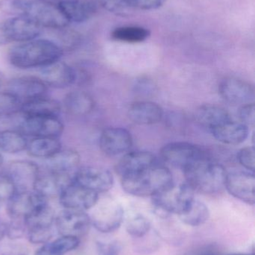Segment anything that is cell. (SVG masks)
I'll list each match as a JSON object with an SVG mask.
<instances>
[{"label":"cell","mask_w":255,"mask_h":255,"mask_svg":"<svg viewBox=\"0 0 255 255\" xmlns=\"http://www.w3.org/2000/svg\"><path fill=\"white\" fill-rule=\"evenodd\" d=\"M63 52L60 46L52 40L34 39L11 48L8 60L11 65L17 68H41L60 61Z\"/></svg>","instance_id":"6da1fadb"},{"label":"cell","mask_w":255,"mask_h":255,"mask_svg":"<svg viewBox=\"0 0 255 255\" xmlns=\"http://www.w3.org/2000/svg\"><path fill=\"white\" fill-rule=\"evenodd\" d=\"M173 184L172 172L166 166L156 164L121 178L124 191L138 197H152Z\"/></svg>","instance_id":"7a4b0ae2"},{"label":"cell","mask_w":255,"mask_h":255,"mask_svg":"<svg viewBox=\"0 0 255 255\" xmlns=\"http://www.w3.org/2000/svg\"><path fill=\"white\" fill-rule=\"evenodd\" d=\"M187 183L195 192L206 195L220 193L225 188L228 172L223 165L202 159L184 169Z\"/></svg>","instance_id":"3957f363"},{"label":"cell","mask_w":255,"mask_h":255,"mask_svg":"<svg viewBox=\"0 0 255 255\" xmlns=\"http://www.w3.org/2000/svg\"><path fill=\"white\" fill-rule=\"evenodd\" d=\"M194 193L187 182L178 184L173 182L151 198L156 209L162 214L180 216L190 208L195 199Z\"/></svg>","instance_id":"277c9868"},{"label":"cell","mask_w":255,"mask_h":255,"mask_svg":"<svg viewBox=\"0 0 255 255\" xmlns=\"http://www.w3.org/2000/svg\"><path fill=\"white\" fill-rule=\"evenodd\" d=\"M19 16L32 19L41 27L62 29L70 23L58 6L41 0H22Z\"/></svg>","instance_id":"5b68a950"},{"label":"cell","mask_w":255,"mask_h":255,"mask_svg":"<svg viewBox=\"0 0 255 255\" xmlns=\"http://www.w3.org/2000/svg\"><path fill=\"white\" fill-rule=\"evenodd\" d=\"M55 217L52 208L47 202L40 205L25 219L26 235L29 242L44 244L49 242L53 235L52 226Z\"/></svg>","instance_id":"8992f818"},{"label":"cell","mask_w":255,"mask_h":255,"mask_svg":"<svg viewBox=\"0 0 255 255\" xmlns=\"http://www.w3.org/2000/svg\"><path fill=\"white\" fill-rule=\"evenodd\" d=\"M160 153L165 161L183 170L208 157L201 147L187 142H169L162 148Z\"/></svg>","instance_id":"52a82bcc"},{"label":"cell","mask_w":255,"mask_h":255,"mask_svg":"<svg viewBox=\"0 0 255 255\" xmlns=\"http://www.w3.org/2000/svg\"><path fill=\"white\" fill-rule=\"evenodd\" d=\"M19 130L33 137L58 138L64 131V125L57 117L24 116Z\"/></svg>","instance_id":"ba28073f"},{"label":"cell","mask_w":255,"mask_h":255,"mask_svg":"<svg viewBox=\"0 0 255 255\" xmlns=\"http://www.w3.org/2000/svg\"><path fill=\"white\" fill-rule=\"evenodd\" d=\"M73 178L76 184L98 194L109 191L114 184L112 174L107 169L98 166L79 167L75 172Z\"/></svg>","instance_id":"9c48e42d"},{"label":"cell","mask_w":255,"mask_h":255,"mask_svg":"<svg viewBox=\"0 0 255 255\" xmlns=\"http://www.w3.org/2000/svg\"><path fill=\"white\" fill-rule=\"evenodd\" d=\"M57 231L61 236L80 238L88 233L91 226V219L85 211L65 209L55 220Z\"/></svg>","instance_id":"30bf717a"},{"label":"cell","mask_w":255,"mask_h":255,"mask_svg":"<svg viewBox=\"0 0 255 255\" xmlns=\"http://www.w3.org/2000/svg\"><path fill=\"white\" fill-rule=\"evenodd\" d=\"M47 200L33 190H15L7 201V212L11 220H25Z\"/></svg>","instance_id":"8fae6325"},{"label":"cell","mask_w":255,"mask_h":255,"mask_svg":"<svg viewBox=\"0 0 255 255\" xmlns=\"http://www.w3.org/2000/svg\"><path fill=\"white\" fill-rule=\"evenodd\" d=\"M60 204L65 209L85 211L95 207L98 202V193L88 190L74 181L70 183L61 192Z\"/></svg>","instance_id":"7c38bea8"},{"label":"cell","mask_w":255,"mask_h":255,"mask_svg":"<svg viewBox=\"0 0 255 255\" xmlns=\"http://www.w3.org/2000/svg\"><path fill=\"white\" fill-rule=\"evenodd\" d=\"M222 98L232 105H244L254 103V87L247 81L236 77H227L219 86Z\"/></svg>","instance_id":"4fadbf2b"},{"label":"cell","mask_w":255,"mask_h":255,"mask_svg":"<svg viewBox=\"0 0 255 255\" xmlns=\"http://www.w3.org/2000/svg\"><path fill=\"white\" fill-rule=\"evenodd\" d=\"M225 188L241 202L253 205L255 202L254 172H232L227 174Z\"/></svg>","instance_id":"5bb4252c"},{"label":"cell","mask_w":255,"mask_h":255,"mask_svg":"<svg viewBox=\"0 0 255 255\" xmlns=\"http://www.w3.org/2000/svg\"><path fill=\"white\" fill-rule=\"evenodd\" d=\"M101 151L110 157L126 154L133 145V137L127 129L108 128L102 131L99 140Z\"/></svg>","instance_id":"9a60e30c"},{"label":"cell","mask_w":255,"mask_h":255,"mask_svg":"<svg viewBox=\"0 0 255 255\" xmlns=\"http://www.w3.org/2000/svg\"><path fill=\"white\" fill-rule=\"evenodd\" d=\"M40 172L38 166L34 162L19 160L9 163L4 174L13 183L15 190H33Z\"/></svg>","instance_id":"2e32d148"},{"label":"cell","mask_w":255,"mask_h":255,"mask_svg":"<svg viewBox=\"0 0 255 255\" xmlns=\"http://www.w3.org/2000/svg\"><path fill=\"white\" fill-rule=\"evenodd\" d=\"M7 92L17 98L21 103L45 97L47 86L38 77L21 76L9 82Z\"/></svg>","instance_id":"e0dca14e"},{"label":"cell","mask_w":255,"mask_h":255,"mask_svg":"<svg viewBox=\"0 0 255 255\" xmlns=\"http://www.w3.org/2000/svg\"><path fill=\"white\" fill-rule=\"evenodd\" d=\"M6 37L10 42H25L34 40L41 33V28L37 22L25 16H14L2 24Z\"/></svg>","instance_id":"ac0fdd59"},{"label":"cell","mask_w":255,"mask_h":255,"mask_svg":"<svg viewBox=\"0 0 255 255\" xmlns=\"http://www.w3.org/2000/svg\"><path fill=\"white\" fill-rule=\"evenodd\" d=\"M40 79L46 86L63 89L76 83V69L62 61H55L40 68Z\"/></svg>","instance_id":"d6986e66"},{"label":"cell","mask_w":255,"mask_h":255,"mask_svg":"<svg viewBox=\"0 0 255 255\" xmlns=\"http://www.w3.org/2000/svg\"><path fill=\"white\" fill-rule=\"evenodd\" d=\"M73 178L69 174L52 171L46 170L43 173L40 172L33 187V191L46 200L49 198L59 196L64 189L73 182Z\"/></svg>","instance_id":"ffe728a7"},{"label":"cell","mask_w":255,"mask_h":255,"mask_svg":"<svg viewBox=\"0 0 255 255\" xmlns=\"http://www.w3.org/2000/svg\"><path fill=\"white\" fill-rule=\"evenodd\" d=\"M90 219L96 230L103 234L112 233L121 227L124 210L118 204L108 203L99 208Z\"/></svg>","instance_id":"44dd1931"},{"label":"cell","mask_w":255,"mask_h":255,"mask_svg":"<svg viewBox=\"0 0 255 255\" xmlns=\"http://www.w3.org/2000/svg\"><path fill=\"white\" fill-rule=\"evenodd\" d=\"M156 163L155 156L149 151H130L126 153L118 162L116 172L121 178H123L136 173Z\"/></svg>","instance_id":"7402d4cb"},{"label":"cell","mask_w":255,"mask_h":255,"mask_svg":"<svg viewBox=\"0 0 255 255\" xmlns=\"http://www.w3.org/2000/svg\"><path fill=\"white\" fill-rule=\"evenodd\" d=\"M57 6L70 22H85L97 10V4L88 0H61Z\"/></svg>","instance_id":"603a6c76"},{"label":"cell","mask_w":255,"mask_h":255,"mask_svg":"<svg viewBox=\"0 0 255 255\" xmlns=\"http://www.w3.org/2000/svg\"><path fill=\"white\" fill-rule=\"evenodd\" d=\"M128 117L139 125H152L161 121L163 110L157 103L140 101L133 103L128 109Z\"/></svg>","instance_id":"cb8c5ba5"},{"label":"cell","mask_w":255,"mask_h":255,"mask_svg":"<svg viewBox=\"0 0 255 255\" xmlns=\"http://www.w3.org/2000/svg\"><path fill=\"white\" fill-rule=\"evenodd\" d=\"M213 136L225 144L238 145L248 138L249 127L242 123L235 122L232 120L210 129Z\"/></svg>","instance_id":"d4e9b609"},{"label":"cell","mask_w":255,"mask_h":255,"mask_svg":"<svg viewBox=\"0 0 255 255\" xmlns=\"http://www.w3.org/2000/svg\"><path fill=\"white\" fill-rule=\"evenodd\" d=\"M80 163V155L73 149H60L46 158L47 170L59 173L70 174L76 172Z\"/></svg>","instance_id":"484cf974"},{"label":"cell","mask_w":255,"mask_h":255,"mask_svg":"<svg viewBox=\"0 0 255 255\" xmlns=\"http://www.w3.org/2000/svg\"><path fill=\"white\" fill-rule=\"evenodd\" d=\"M61 106L57 100L45 97L22 103L20 112L23 116H47L58 118Z\"/></svg>","instance_id":"4316f807"},{"label":"cell","mask_w":255,"mask_h":255,"mask_svg":"<svg viewBox=\"0 0 255 255\" xmlns=\"http://www.w3.org/2000/svg\"><path fill=\"white\" fill-rule=\"evenodd\" d=\"M195 117L201 125L208 127L209 129L232 120L226 109L215 105L201 106L196 111Z\"/></svg>","instance_id":"83f0119b"},{"label":"cell","mask_w":255,"mask_h":255,"mask_svg":"<svg viewBox=\"0 0 255 255\" xmlns=\"http://www.w3.org/2000/svg\"><path fill=\"white\" fill-rule=\"evenodd\" d=\"M92 97L82 91H73L66 95L64 106L69 114L76 116H84L92 112L94 108Z\"/></svg>","instance_id":"f1b7e54d"},{"label":"cell","mask_w":255,"mask_h":255,"mask_svg":"<svg viewBox=\"0 0 255 255\" xmlns=\"http://www.w3.org/2000/svg\"><path fill=\"white\" fill-rule=\"evenodd\" d=\"M26 149L31 157L46 159L61 149V142L57 137H34Z\"/></svg>","instance_id":"f546056e"},{"label":"cell","mask_w":255,"mask_h":255,"mask_svg":"<svg viewBox=\"0 0 255 255\" xmlns=\"http://www.w3.org/2000/svg\"><path fill=\"white\" fill-rule=\"evenodd\" d=\"M80 240L74 237L61 236L47 242L36 251L34 255H65L78 248Z\"/></svg>","instance_id":"4dcf8cb0"},{"label":"cell","mask_w":255,"mask_h":255,"mask_svg":"<svg viewBox=\"0 0 255 255\" xmlns=\"http://www.w3.org/2000/svg\"><path fill=\"white\" fill-rule=\"evenodd\" d=\"M151 35L149 30L141 26H121L111 32L112 40L128 43L145 41Z\"/></svg>","instance_id":"1f68e13d"},{"label":"cell","mask_w":255,"mask_h":255,"mask_svg":"<svg viewBox=\"0 0 255 255\" xmlns=\"http://www.w3.org/2000/svg\"><path fill=\"white\" fill-rule=\"evenodd\" d=\"M179 217L184 224L192 227H198L208 221L210 211L205 203L194 199L190 208Z\"/></svg>","instance_id":"d6a6232c"},{"label":"cell","mask_w":255,"mask_h":255,"mask_svg":"<svg viewBox=\"0 0 255 255\" xmlns=\"http://www.w3.org/2000/svg\"><path fill=\"white\" fill-rule=\"evenodd\" d=\"M28 142L20 132L16 130H0V151L8 154H16L26 149Z\"/></svg>","instance_id":"836d02e7"},{"label":"cell","mask_w":255,"mask_h":255,"mask_svg":"<svg viewBox=\"0 0 255 255\" xmlns=\"http://www.w3.org/2000/svg\"><path fill=\"white\" fill-rule=\"evenodd\" d=\"M151 229L149 220L142 214H136L127 220L126 230L127 233L135 238H142L148 235Z\"/></svg>","instance_id":"e575fe53"},{"label":"cell","mask_w":255,"mask_h":255,"mask_svg":"<svg viewBox=\"0 0 255 255\" xmlns=\"http://www.w3.org/2000/svg\"><path fill=\"white\" fill-rule=\"evenodd\" d=\"M22 103L8 92L0 93V117L10 116L20 112Z\"/></svg>","instance_id":"d590c367"},{"label":"cell","mask_w":255,"mask_h":255,"mask_svg":"<svg viewBox=\"0 0 255 255\" xmlns=\"http://www.w3.org/2000/svg\"><path fill=\"white\" fill-rule=\"evenodd\" d=\"M97 1L103 9L118 16H127L133 10L127 0H97Z\"/></svg>","instance_id":"8d00e7d4"},{"label":"cell","mask_w":255,"mask_h":255,"mask_svg":"<svg viewBox=\"0 0 255 255\" xmlns=\"http://www.w3.org/2000/svg\"><path fill=\"white\" fill-rule=\"evenodd\" d=\"M0 255H28V248L16 240L0 242Z\"/></svg>","instance_id":"74e56055"},{"label":"cell","mask_w":255,"mask_h":255,"mask_svg":"<svg viewBox=\"0 0 255 255\" xmlns=\"http://www.w3.org/2000/svg\"><path fill=\"white\" fill-rule=\"evenodd\" d=\"M60 48L62 49L73 50L80 45L82 37L79 33L74 31H64L61 34Z\"/></svg>","instance_id":"f35d334b"},{"label":"cell","mask_w":255,"mask_h":255,"mask_svg":"<svg viewBox=\"0 0 255 255\" xmlns=\"http://www.w3.org/2000/svg\"><path fill=\"white\" fill-rule=\"evenodd\" d=\"M240 163L250 172H255V155L253 146L244 147L240 150L238 154Z\"/></svg>","instance_id":"ab89813d"},{"label":"cell","mask_w":255,"mask_h":255,"mask_svg":"<svg viewBox=\"0 0 255 255\" xmlns=\"http://www.w3.org/2000/svg\"><path fill=\"white\" fill-rule=\"evenodd\" d=\"M26 235L25 220H11L6 225V236L10 240H18Z\"/></svg>","instance_id":"60d3db41"},{"label":"cell","mask_w":255,"mask_h":255,"mask_svg":"<svg viewBox=\"0 0 255 255\" xmlns=\"http://www.w3.org/2000/svg\"><path fill=\"white\" fill-rule=\"evenodd\" d=\"M166 0H127L133 10H150L160 8Z\"/></svg>","instance_id":"b9f144b4"},{"label":"cell","mask_w":255,"mask_h":255,"mask_svg":"<svg viewBox=\"0 0 255 255\" xmlns=\"http://www.w3.org/2000/svg\"><path fill=\"white\" fill-rule=\"evenodd\" d=\"M121 251H122V247L118 241L97 242V252L98 255H120Z\"/></svg>","instance_id":"7bdbcfd3"},{"label":"cell","mask_w":255,"mask_h":255,"mask_svg":"<svg viewBox=\"0 0 255 255\" xmlns=\"http://www.w3.org/2000/svg\"><path fill=\"white\" fill-rule=\"evenodd\" d=\"M239 117L241 123L244 125L253 126L255 125V108L254 103H249V104L241 106L239 111Z\"/></svg>","instance_id":"ee69618b"},{"label":"cell","mask_w":255,"mask_h":255,"mask_svg":"<svg viewBox=\"0 0 255 255\" xmlns=\"http://www.w3.org/2000/svg\"><path fill=\"white\" fill-rule=\"evenodd\" d=\"M15 192L13 183L5 174H0V202L7 201Z\"/></svg>","instance_id":"f6af8a7d"},{"label":"cell","mask_w":255,"mask_h":255,"mask_svg":"<svg viewBox=\"0 0 255 255\" xmlns=\"http://www.w3.org/2000/svg\"><path fill=\"white\" fill-rule=\"evenodd\" d=\"M9 41L6 37L5 33H4V28H3L2 25H0V46L7 44Z\"/></svg>","instance_id":"bcb514c9"},{"label":"cell","mask_w":255,"mask_h":255,"mask_svg":"<svg viewBox=\"0 0 255 255\" xmlns=\"http://www.w3.org/2000/svg\"><path fill=\"white\" fill-rule=\"evenodd\" d=\"M6 236V224L0 220V242Z\"/></svg>","instance_id":"7dc6e473"},{"label":"cell","mask_w":255,"mask_h":255,"mask_svg":"<svg viewBox=\"0 0 255 255\" xmlns=\"http://www.w3.org/2000/svg\"><path fill=\"white\" fill-rule=\"evenodd\" d=\"M216 255V254L214 252L211 251V250H202V251L199 252V253H196V255Z\"/></svg>","instance_id":"c3c4849f"},{"label":"cell","mask_w":255,"mask_h":255,"mask_svg":"<svg viewBox=\"0 0 255 255\" xmlns=\"http://www.w3.org/2000/svg\"><path fill=\"white\" fill-rule=\"evenodd\" d=\"M3 82H4V75L0 71V88H1V85H2Z\"/></svg>","instance_id":"681fc988"},{"label":"cell","mask_w":255,"mask_h":255,"mask_svg":"<svg viewBox=\"0 0 255 255\" xmlns=\"http://www.w3.org/2000/svg\"><path fill=\"white\" fill-rule=\"evenodd\" d=\"M3 162H4V158H3V156L0 154V166L2 165Z\"/></svg>","instance_id":"f907efd6"},{"label":"cell","mask_w":255,"mask_h":255,"mask_svg":"<svg viewBox=\"0 0 255 255\" xmlns=\"http://www.w3.org/2000/svg\"><path fill=\"white\" fill-rule=\"evenodd\" d=\"M43 1H48V2L53 3L54 1H57L58 2V1H61V0H43Z\"/></svg>","instance_id":"816d5d0a"},{"label":"cell","mask_w":255,"mask_h":255,"mask_svg":"<svg viewBox=\"0 0 255 255\" xmlns=\"http://www.w3.org/2000/svg\"><path fill=\"white\" fill-rule=\"evenodd\" d=\"M254 255L253 254H234V255Z\"/></svg>","instance_id":"f5cc1de1"}]
</instances>
